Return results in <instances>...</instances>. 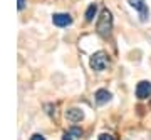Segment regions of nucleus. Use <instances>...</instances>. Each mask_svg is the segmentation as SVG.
Wrapping results in <instances>:
<instances>
[{
    "label": "nucleus",
    "instance_id": "1",
    "mask_svg": "<svg viewBox=\"0 0 151 140\" xmlns=\"http://www.w3.org/2000/svg\"><path fill=\"white\" fill-rule=\"evenodd\" d=\"M96 30L101 37H108L111 30H113V13L109 8H103L101 10V15L97 18L96 23Z\"/></svg>",
    "mask_w": 151,
    "mask_h": 140
},
{
    "label": "nucleus",
    "instance_id": "2",
    "mask_svg": "<svg viewBox=\"0 0 151 140\" xmlns=\"http://www.w3.org/2000/svg\"><path fill=\"white\" fill-rule=\"evenodd\" d=\"M108 64H109L108 55L104 54V52H96V54H92L91 55V60H89L91 69L96 70V72H103V70H106Z\"/></svg>",
    "mask_w": 151,
    "mask_h": 140
},
{
    "label": "nucleus",
    "instance_id": "3",
    "mask_svg": "<svg viewBox=\"0 0 151 140\" xmlns=\"http://www.w3.org/2000/svg\"><path fill=\"white\" fill-rule=\"evenodd\" d=\"M129 5L138 12L141 22L148 20V17H150V10H148V5H146V0H129Z\"/></svg>",
    "mask_w": 151,
    "mask_h": 140
},
{
    "label": "nucleus",
    "instance_id": "4",
    "mask_svg": "<svg viewBox=\"0 0 151 140\" xmlns=\"http://www.w3.org/2000/svg\"><path fill=\"white\" fill-rule=\"evenodd\" d=\"M136 97L139 98V100H145V98L151 97V82L141 80L136 85Z\"/></svg>",
    "mask_w": 151,
    "mask_h": 140
},
{
    "label": "nucleus",
    "instance_id": "5",
    "mask_svg": "<svg viewBox=\"0 0 151 140\" xmlns=\"http://www.w3.org/2000/svg\"><path fill=\"white\" fill-rule=\"evenodd\" d=\"M52 23H54L55 27H69L70 23H72V17L69 13H54L52 15Z\"/></svg>",
    "mask_w": 151,
    "mask_h": 140
},
{
    "label": "nucleus",
    "instance_id": "6",
    "mask_svg": "<svg viewBox=\"0 0 151 140\" xmlns=\"http://www.w3.org/2000/svg\"><path fill=\"white\" fill-rule=\"evenodd\" d=\"M65 119L69 120V122H72V124H77V122H81L84 119V112H82L81 108L72 107L69 110H65Z\"/></svg>",
    "mask_w": 151,
    "mask_h": 140
},
{
    "label": "nucleus",
    "instance_id": "7",
    "mask_svg": "<svg viewBox=\"0 0 151 140\" xmlns=\"http://www.w3.org/2000/svg\"><path fill=\"white\" fill-rule=\"evenodd\" d=\"M94 97H96V102L99 105H104V103H108L111 100V92H108L106 88H99Z\"/></svg>",
    "mask_w": 151,
    "mask_h": 140
},
{
    "label": "nucleus",
    "instance_id": "8",
    "mask_svg": "<svg viewBox=\"0 0 151 140\" xmlns=\"http://www.w3.org/2000/svg\"><path fill=\"white\" fill-rule=\"evenodd\" d=\"M96 13H97V4H91V5L87 7V10H86V20L92 22L94 17H96Z\"/></svg>",
    "mask_w": 151,
    "mask_h": 140
},
{
    "label": "nucleus",
    "instance_id": "9",
    "mask_svg": "<svg viewBox=\"0 0 151 140\" xmlns=\"http://www.w3.org/2000/svg\"><path fill=\"white\" fill-rule=\"evenodd\" d=\"M69 132H70L72 135H74L76 139H81V137H82V130L79 129V127H70Z\"/></svg>",
    "mask_w": 151,
    "mask_h": 140
},
{
    "label": "nucleus",
    "instance_id": "10",
    "mask_svg": "<svg viewBox=\"0 0 151 140\" xmlns=\"http://www.w3.org/2000/svg\"><path fill=\"white\" fill-rule=\"evenodd\" d=\"M62 140H77V139H76L74 135L70 134L69 130H67V132H65V134H64V135H62Z\"/></svg>",
    "mask_w": 151,
    "mask_h": 140
},
{
    "label": "nucleus",
    "instance_id": "11",
    "mask_svg": "<svg viewBox=\"0 0 151 140\" xmlns=\"http://www.w3.org/2000/svg\"><path fill=\"white\" fill-rule=\"evenodd\" d=\"M99 140H114V137L109 134H101L99 135Z\"/></svg>",
    "mask_w": 151,
    "mask_h": 140
},
{
    "label": "nucleus",
    "instance_id": "12",
    "mask_svg": "<svg viewBox=\"0 0 151 140\" xmlns=\"http://www.w3.org/2000/svg\"><path fill=\"white\" fill-rule=\"evenodd\" d=\"M30 140H45V137L40 135V134H34L32 137H30Z\"/></svg>",
    "mask_w": 151,
    "mask_h": 140
},
{
    "label": "nucleus",
    "instance_id": "13",
    "mask_svg": "<svg viewBox=\"0 0 151 140\" xmlns=\"http://www.w3.org/2000/svg\"><path fill=\"white\" fill-rule=\"evenodd\" d=\"M25 2H27V0H19V10H22V8L25 7Z\"/></svg>",
    "mask_w": 151,
    "mask_h": 140
}]
</instances>
